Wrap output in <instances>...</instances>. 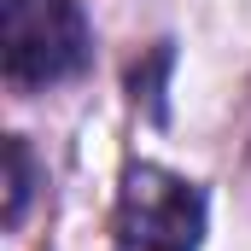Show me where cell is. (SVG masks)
<instances>
[{"mask_svg": "<svg viewBox=\"0 0 251 251\" xmlns=\"http://www.w3.org/2000/svg\"><path fill=\"white\" fill-rule=\"evenodd\" d=\"M0 64L12 88H53L88 64L82 0H0Z\"/></svg>", "mask_w": 251, "mask_h": 251, "instance_id": "cell-1", "label": "cell"}, {"mask_svg": "<svg viewBox=\"0 0 251 251\" xmlns=\"http://www.w3.org/2000/svg\"><path fill=\"white\" fill-rule=\"evenodd\" d=\"M204 193L164 164H128L111 216V251H199Z\"/></svg>", "mask_w": 251, "mask_h": 251, "instance_id": "cell-2", "label": "cell"}, {"mask_svg": "<svg viewBox=\"0 0 251 251\" xmlns=\"http://www.w3.org/2000/svg\"><path fill=\"white\" fill-rule=\"evenodd\" d=\"M29 193H35V164H29V146H24L18 134H6V228H18V222H24Z\"/></svg>", "mask_w": 251, "mask_h": 251, "instance_id": "cell-3", "label": "cell"}, {"mask_svg": "<svg viewBox=\"0 0 251 251\" xmlns=\"http://www.w3.org/2000/svg\"><path fill=\"white\" fill-rule=\"evenodd\" d=\"M170 64H176V53H170V47H158L146 64H134V76H128L134 105H146V117H158V123H164V76H170Z\"/></svg>", "mask_w": 251, "mask_h": 251, "instance_id": "cell-4", "label": "cell"}]
</instances>
